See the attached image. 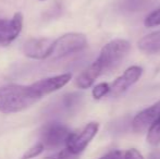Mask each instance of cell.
<instances>
[{"label": "cell", "mask_w": 160, "mask_h": 159, "mask_svg": "<svg viewBox=\"0 0 160 159\" xmlns=\"http://www.w3.org/2000/svg\"><path fill=\"white\" fill-rule=\"evenodd\" d=\"M40 99L32 85L8 84L0 87V112L15 113L30 108Z\"/></svg>", "instance_id": "obj_1"}, {"label": "cell", "mask_w": 160, "mask_h": 159, "mask_svg": "<svg viewBox=\"0 0 160 159\" xmlns=\"http://www.w3.org/2000/svg\"><path fill=\"white\" fill-rule=\"evenodd\" d=\"M131 45L125 39H114L103 46L94 63L98 67L101 74L112 71L127 57Z\"/></svg>", "instance_id": "obj_2"}, {"label": "cell", "mask_w": 160, "mask_h": 159, "mask_svg": "<svg viewBox=\"0 0 160 159\" xmlns=\"http://www.w3.org/2000/svg\"><path fill=\"white\" fill-rule=\"evenodd\" d=\"M71 131L59 122H49L45 124L40 132V143L45 149H57L65 145Z\"/></svg>", "instance_id": "obj_3"}, {"label": "cell", "mask_w": 160, "mask_h": 159, "mask_svg": "<svg viewBox=\"0 0 160 159\" xmlns=\"http://www.w3.org/2000/svg\"><path fill=\"white\" fill-rule=\"evenodd\" d=\"M87 45V38L82 33H68L58 39L53 40L51 55L53 58L75 53L84 49Z\"/></svg>", "instance_id": "obj_4"}, {"label": "cell", "mask_w": 160, "mask_h": 159, "mask_svg": "<svg viewBox=\"0 0 160 159\" xmlns=\"http://www.w3.org/2000/svg\"><path fill=\"white\" fill-rule=\"evenodd\" d=\"M98 129V123L91 122L87 125H85L80 132H75V133L71 132L67 143H65L67 149H69L71 153L75 154V155H80L86 148L87 145L91 143V141L95 137Z\"/></svg>", "instance_id": "obj_5"}, {"label": "cell", "mask_w": 160, "mask_h": 159, "mask_svg": "<svg viewBox=\"0 0 160 159\" xmlns=\"http://www.w3.org/2000/svg\"><path fill=\"white\" fill-rule=\"evenodd\" d=\"M23 27V15L18 12L11 19H0V46H8L13 42Z\"/></svg>", "instance_id": "obj_6"}, {"label": "cell", "mask_w": 160, "mask_h": 159, "mask_svg": "<svg viewBox=\"0 0 160 159\" xmlns=\"http://www.w3.org/2000/svg\"><path fill=\"white\" fill-rule=\"evenodd\" d=\"M53 40L50 38H31L23 46V52L26 57L36 60H42L50 57Z\"/></svg>", "instance_id": "obj_7"}, {"label": "cell", "mask_w": 160, "mask_h": 159, "mask_svg": "<svg viewBox=\"0 0 160 159\" xmlns=\"http://www.w3.org/2000/svg\"><path fill=\"white\" fill-rule=\"evenodd\" d=\"M142 73H143V70H142L141 67L132 66L128 68L121 77H119L112 83V85L110 86L109 93L112 96H118L123 94L141 79Z\"/></svg>", "instance_id": "obj_8"}, {"label": "cell", "mask_w": 160, "mask_h": 159, "mask_svg": "<svg viewBox=\"0 0 160 159\" xmlns=\"http://www.w3.org/2000/svg\"><path fill=\"white\" fill-rule=\"evenodd\" d=\"M71 79H72V75L70 73H64V74H60V75H56V77L39 80L31 85H32V87L36 91V93L39 95V97L42 98V96L48 95V94L53 93V92L62 88V87L65 86L71 81Z\"/></svg>", "instance_id": "obj_9"}, {"label": "cell", "mask_w": 160, "mask_h": 159, "mask_svg": "<svg viewBox=\"0 0 160 159\" xmlns=\"http://www.w3.org/2000/svg\"><path fill=\"white\" fill-rule=\"evenodd\" d=\"M160 115V100L155 102L152 106L144 109L139 113H137L132 121V127L135 132L142 133L149 129L154 121L159 117Z\"/></svg>", "instance_id": "obj_10"}, {"label": "cell", "mask_w": 160, "mask_h": 159, "mask_svg": "<svg viewBox=\"0 0 160 159\" xmlns=\"http://www.w3.org/2000/svg\"><path fill=\"white\" fill-rule=\"evenodd\" d=\"M138 49L144 53H157L160 51V32H154L138 40Z\"/></svg>", "instance_id": "obj_11"}, {"label": "cell", "mask_w": 160, "mask_h": 159, "mask_svg": "<svg viewBox=\"0 0 160 159\" xmlns=\"http://www.w3.org/2000/svg\"><path fill=\"white\" fill-rule=\"evenodd\" d=\"M101 75V72L99 71L98 67L95 63H92L86 70H84L80 75L78 77L75 83L76 86L78 88H88L93 85V83L97 80V77H99Z\"/></svg>", "instance_id": "obj_12"}, {"label": "cell", "mask_w": 160, "mask_h": 159, "mask_svg": "<svg viewBox=\"0 0 160 159\" xmlns=\"http://www.w3.org/2000/svg\"><path fill=\"white\" fill-rule=\"evenodd\" d=\"M147 142L152 146H157L160 144V115L148 129Z\"/></svg>", "instance_id": "obj_13"}, {"label": "cell", "mask_w": 160, "mask_h": 159, "mask_svg": "<svg viewBox=\"0 0 160 159\" xmlns=\"http://www.w3.org/2000/svg\"><path fill=\"white\" fill-rule=\"evenodd\" d=\"M110 92V85L108 83H100V84L96 85L93 88V97L95 99H100L103 96L109 94Z\"/></svg>", "instance_id": "obj_14"}, {"label": "cell", "mask_w": 160, "mask_h": 159, "mask_svg": "<svg viewBox=\"0 0 160 159\" xmlns=\"http://www.w3.org/2000/svg\"><path fill=\"white\" fill-rule=\"evenodd\" d=\"M144 23L147 27H155V26L160 25V8L152 11L150 14H148Z\"/></svg>", "instance_id": "obj_15"}, {"label": "cell", "mask_w": 160, "mask_h": 159, "mask_svg": "<svg viewBox=\"0 0 160 159\" xmlns=\"http://www.w3.org/2000/svg\"><path fill=\"white\" fill-rule=\"evenodd\" d=\"M44 151H45V148H44V146L42 145V143H38V144L34 145V146H32L31 148H28V151L23 154V156H22L21 159L35 158V157H37L38 155H40V154H42Z\"/></svg>", "instance_id": "obj_16"}, {"label": "cell", "mask_w": 160, "mask_h": 159, "mask_svg": "<svg viewBox=\"0 0 160 159\" xmlns=\"http://www.w3.org/2000/svg\"><path fill=\"white\" fill-rule=\"evenodd\" d=\"M45 159H78V155L71 153L69 149H62V151L53 154L52 156H48Z\"/></svg>", "instance_id": "obj_17"}, {"label": "cell", "mask_w": 160, "mask_h": 159, "mask_svg": "<svg viewBox=\"0 0 160 159\" xmlns=\"http://www.w3.org/2000/svg\"><path fill=\"white\" fill-rule=\"evenodd\" d=\"M123 159H145V158L142 156V154L139 153L137 149L131 148V149H128L127 153H125Z\"/></svg>", "instance_id": "obj_18"}, {"label": "cell", "mask_w": 160, "mask_h": 159, "mask_svg": "<svg viewBox=\"0 0 160 159\" xmlns=\"http://www.w3.org/2000/svg\"><path fill=\"white\" fill-rule=\"evenodd\" d=\"M99 159H123V157H122V153L120 151H111Z\"/></svg>", "instance_id": "obj_19"}, {"label": "cell", "mask_w": 160, "mask_h": 159, "mask_svg": "<svg viewBox=\"0 0 160 159\" xmlns=\"http://www.w3.org/2000/svg\"><path fill=\"white\" fill-rule=\"evenodd\" d=\"M152 159H160V152H156Z\"/></svg>", "instance_id": "obj_20"}, {"label": "cell", "mask_w": 160, "mask_h": 159, "mask_svg": "<svg viewBox=\"0 0 160 159\" xmlns=\"http://www.w3.org/2000/svg\"><path fill=\"white\" fill-rule=\"evenodd\" d=\"M128 3L134 4V3H136V2H138V0H128Z\"/></svg>", "instance_id": "obj_21"}, {"label": "cell", "mask_w": 160, "mask_h": 159, "mask_svg": "<svg viewBox=\"0 0 160 159\" xmlns=\"http://www.w3.org/2000/svg\"><path fill=\"white\" fill-rule=\"evenodd\" d=\"M42 1H45V0H42Z\"/></svg>", "instance_id": "obj_22"}]
</instances>
